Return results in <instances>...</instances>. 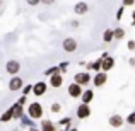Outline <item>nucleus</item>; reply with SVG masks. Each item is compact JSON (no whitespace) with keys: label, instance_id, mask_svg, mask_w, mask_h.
<instances>
[{"label":"nucleus","instance_id":"bb28decb","mask_svg":"<svg viewBox=\"0 0 135 131\" xmlns=\"http://www.w3.org/2000/svg\"><path fill=\"white\" fill-rule=\"evenodd\" d=\"M69 65H70L69 61H62V63H60V65H58V70H60V73L67 72V68H69Z\"/></svg>","mask_w":135,"mask_h":131},{"label":"nucleus","instance_id":"20e7f679","mask_svg":"<svg viewBox=\"0 0 135 131\" xmlns=\"http://www.w3.org/2000/svg\"><path fill=\"white\" fill-rule=\"evenodd\" d=\"M22 87H24V80L21 78L19 75H17V77H12V78L9 80V90H10V92L22 90Z\"/></svg>","mask_w":135,"mask_h":131},{"label":"nucleus","instance_id":"4c0bfd02","mask_svg":"<svg viewBox=\"0 0 135 131\" xmlns=\"http://www.w3.org/2000/svg\"><path fill=\"white\" fill-rule=\"evenodd\" d=\"M60 131H69V129H60Z\"/></svg>","mask_w":135,"mask_h":131},{"label":"nucleus","instance_id":"4468645a","mask_svg":"<svg viewBox=\"0 0 135 131\" xmlns=\"http://www.w3.org/2000/svg\"><path fill=\"white\" fill-rule=\"evenodd\" d=\"M92 99H94V92H92L91 88L84 90V92H82V95H80V101H82V104H86V106H89V104H91Z\"/></svg>","mask_w":135,"mask_h":131},{"label":"nucleus","instance_id":"2f4dec72","mask_svg":"<svg viewBox=\"0 0 135 131\" xmlns=\"http://www.w3.org/2000/svg\"><path fill=\"white\" fill-rule=\"evenodd\" d=\"M40 0H29V2H27V5H31V7H36V5H40Z\"/></svg>","mask_w":135,"mask_h":131},{"label":"nucleus","instance_id":"dca6fc26","mask_svg":"<svg viewBox=\"0 0 135 131\" xmlns=\"http://www.w3.org/2000/svg\"><path fill=\"white\" fill-rule=\"evenodd\" d=\"M12 119H14V109H12V106H10L5 112H2L0 121H2V123H9V121H12Z\"/></svg>","mask_w":135,"mask_h":131},{"label":"nucleus","instance_id":"1a4fd4ad","mask_svg":"<svg viewBox=\"0 0 135 131\" xmlns=\"http://www.w3.org/2000/svg\"><path fill=\"white\" fill-rule=\"evenodd\" d=\"M101 60H103V63H101V72L108 73L109 70L115 66V58H113V56H106V58H101Z\"/></svg>","mask_w":135,"mask_h":131},{"label":"nucleus","instance_id":"c9c22d12","mask_svg":"<svg viewBox=\"0 0 135 131\" xmlns=\"http://www.w3.org/2000/svg\"><path fill=\"white\" fill-rule=\"evenodd\" d=\"M69 131H79V129H77V128H70Z\"/></svg>","mask_w":135,"mask_h":131},{"label":"nucleus","instance_id":"9b49d317","mask_svg":"<svg viewBox=\"0 0 135 131\" xmlns=\"http://www.w3.org/2000/svg\"><path fill=\"white\" fill-rule=\"evenodd\" d=\"M91 116V107L86 104H80L79 107H77V118L79 119H87Z\"/></svg>","mask_w":135,"mask_h":131},{"label":"nucleus","instance_id":"7ed1b4c3","mask_svg":"<svg viewBox=\"0 0 135 131\" xmlns=\"http://www.w3.org/2000/svg\"><path fill=\"white\" fill-rule=\"evenodd\" d=\"M19 70H21V63L17 61V60H9V61L5 63V72L9 73V75H12V77H17Z\"/></svg>","mask_w":135,"mask_h":131},{"label":"nucleus","instance_id":"b1692460","mask_svg":"<svg viewBox=\"0 0 135 131\" xmlns=\"http://www.w3.org/2000/svg\"><path fill=\"white\" fill-rule=\"evenodd\" d=\"M125 123H128L130 126H135V111H132L128 116H127V119H125Z\"/></svg>","mask_w":135,"mask_h":131},{"label":"nucleus","instance_id":"f3484780","mask_svg":"<svg viewBox=\"0 0 135 131\" xmlns=\"http://www.w3.org/2000/svg\"><path fill=\"white\" fill-rule=\"evenodd\" d=\"M12 109H14V119H21L26 112H24V107L22 106H19L16 102V104H12Z\"/></svg>","mask_w":135,"mask_h":131},{"label":"nucleus","instance_id":"9d476101","mask_svg":"<svg viewBox=\"0 0 135 131\" xmlns=\"http://www.w3.org/2000/svg\"><path fill=\"white\" fill-rule=\"evenodd\" d=\"M108 123H109V126H111V128H122L123 123H125V119H123L120 114H113V116H109Z\"/></svg>","mask_w":135,"mask_h":131},{"label":"nucleus","instance_id":"423d86ee","mask_svg":"<svg viewBox=\"0 0 135 131\" xmlns=\"http://www.w3.org/2000/svg\"><path fill=\"white\" fill-rule=\"evenodd\" d=\"M62 48H63V51H67V53H74L77 49V41L74 39V38H65L63 43H62Z\"/></svg>","mask_w":135,"mask_h":131},{"label":"nucleus","instance_id":"aec40b11","mask_svg":"<svg viewBox=\"0 0 135 131\" xmlns=\"http://www.w3.org/2000/svg\"><path fill=\"white\" fill-rule=\"evenodd\" d=\"M113 39H115V36H113V29H106L104 33H103V41H104V43H111Z\"/></svg>","mask_w":135,"mask_h":131},{"label":"nucleus","instance_id":"f257e3e1","mask_svg":"<svg viewBox=\"0 0 135 131\" xmlns=\"http://www.w3.org/2000/svg\"><path fill=\"white\" fill-rule=\"evenodd\" d=\"M26 114L29 116L31 119H41L43 118V106L40 102H31L26 109Z\"/></svg>","mask_w":135,"mask_h":131},{"label":"nucleus","instance_id":"ddd939ff","mask_svg":"<svg viewBox=\"0 0 135 131\" xmlns=\"http://www.w3.org/2000/svg\"><path fill=\"white\" fill-rule=\"evenodd\" d=\"M50 85H51L53 88H60L63 85V77L62 73H55V75L50 77Z\"/></svg>","mask_w":135,"mask_h":131},{"label":"nucleus","instance_id":"6ab92c4d","mask_svg":"<svg viewBox=\"0 0 135 131\" xmlns=\"http://www.w3.org/2000/svg\"><path fill=\"white\" fill-rule=\"evenodd\" d=\"M58 124L63 126V129H70V128H72V126H70V124H72V118H70V116H65V118H62L58 121Z\"/></svg>","mask_w":135,"mask_h":131},{"label":"nucleus","instance_id":"f03ea898","mask_svg":"<svg viewBox=\"0 0 135 131\" xmlns=\"http://www.w3.org/2000/svg\"><path fill=\"white\" fill-rule=\"evenodd\" d=\"M92 80V77H91V73L89 72H79V73H75L74 75V83H77V85H87Z\"/></svg>","mask_w":135,"mask_h":131},{"label":"nucleus","instance_id":"f8f14e48","mask_svg":"<svg viewBox=\"0 0 135 131\" xmlns=\"http://www.w3.org/2000/svg\"><path fill=\"white\" fill-rule=\"evenodd\" d=\"M74 12L77 14V15H84V14L89 12V3L87 2H77L75 7H74Z\"/></svg>","mask_w":135,"mask_h":131},{"label":"nucleus","instance_id":"c85d7f7f","mask_svg":"<svg viewBox=\"0 0 135 131\" xmlns=\"http://www.w3.org/2000/svg\"><path fill=\"white\" fill-rule=\"evenodd\" d=\"M26 101H27V97L21 95V97H19V101H17V104H19V106H26Z\"/></svg>","mask_w":135,"mask_h":131},{"label":"nucleus","instance_id":"393cba45","mask_svg":"<svg viewBox=\"0 0 135 131\" xmlns=\"http://www.w3.org/2000/svg\"><path fill=\"white\" fill-rule=\"evenodd\" d=\"M50 111H51L53 114H58V112L62 111V106H60L58 102H53V104H51V109H50Z\"/></svg>","mask_w":135,"mask_h":131},{"label":"nucleus","instance_id":"0eeeda50","mask_svg":"<svg viewBox=\"0 0 135 131\" xmlns=\"http://www.w3.org/2000/svg\"><path fill=\"white\" fill-rule=\"evenodd\" d=\"M67 92H69V95H70V97H72V99H80V95H82V87H80V85H77V83H70V85H69V88H67Z\"/></svg>","mask_w":135,"mask_h":131},{"label":"nucleus","instance_id":"5701e85b","mask_svg":"<svg viewBox=\"0 0 135 131\" xmlns=\"http://www.w3.org/2000/svg\"><path fill=\"white\" fill-rule=\"evenodd\" d=\"M55 73H60L58 65H56V66H51V68H48V70H45V77H51V75H55Z\"/></svg>","mask_w":135,"mask_h":131},{"label":"nucleus","instance_id":"7c9ffc66","mask_svg":"<svg viewBox=\"0 0 135 131\" xmlns=\"http://www.w3.org/2000/svg\"><path fill=\"white\" fill-rule=\"evenodd\" d=\"M133 0H123V2H122V7H128V5H133Z\"/></svg>","mask_w":135,"mask_h":131},{"label":"nucleus","instance_id":"c756f323","mask_svg":"<svg viewBox=\"0 0 135 131\" xmlns=\"http://www.w3.org/2000/svg\"><path fill=\"white\" fill-rule=\"evenodd\" d=\"M127 48H128L130 51H133V49H135V41H132V39H130L128 43H127Z\"/></svg>","mask_w":135,"mask_h":131},{"label":"nucleus","instance_id":"58836bf2","mask_svg":"<svg viewBox=\"0 0 135 131\" xmlns=\"http://www.w3.org/2000/svg\"><path fill=\"white\" fill-rule=\"evenodd\" d=\"M0 7H2V2H0Z\"/></svg>","mask_w":135,"mask_h":131},{"label":"nucleus","instance_id":"473e14b6","mask_svg":"<svg viewBox=\"0 0 135 131\" xmlns=\"http://www.w3.org/2000/svg\"><path fill=\"white\" fill-rule=\"evenodd\" d=\"M128 63H130L132 66H135V58H130V60H128Z\"/></svg>","mask_w":135,"mask_h":131},{"label":"nucleus","instance_id":"39448f33","mask_svg":"<svg viewBox=\"0 0 135 131\" xmlns=\"http://www.w3.org/2000/svg\"><path fill=\"white\" fill-rule=\"evenodd\" d=\"M46 88H48V83H46L45 80H40V82H36L33 85V94L36 95V97H41L43 94H46Z\"/></svg>","mask_w":135,"mask_h":131},{"label":"nucleus","instance_id":"e433bc0d","mask_svg":"<svg viewBox=\"0 0 135 131\" xmlns=\"http://www.w3.org/2000/svg\"><path fill=\"white\" fill-rule=\"evenodd\" d=\"M29 129H31V131H38V129H36V128H29Z\"/></svg>","mask_w":135,"mask_h":131},{"label":"nucleus","instance_id":"412c9836","mask_svg":"<svg viewBox=\"0 0 135 131\" xmlns=\"http://www.w3.org/2000/svg\"><path fill=\"white\" fill-rule=\"evenodd\" d=\"M19 121H21V124H22V126H29V128H34V123L31 121V118H29L27 114H24L22 118L19 119Z\"/></svg>","mask_w":135,"mask_h":131},{"label":"nucleus","instance_id":"6e6552de","mask_svg":"<svg viewBox=\"0 0 135 131\" xmlns=\"http://www.w3.org/2000/svg\"><path fill=\"white\" fill-rule=\"evenodd\" d=\"M106 80H108V73L99 72V73H96V75L92 77V85L94 87H103L106 83Z\"/></svg>","mask_w":135,"mask_h":131},{"label":"nucleus","instance_id":"a211bd4d","mask_svg":"<svg viewBox=\"0 0 135 131\" xmlns=\"http://www.w3.org/2000/svg\"><path fill=\"white\" fill-rule=\"evenodd\" d=\"M101 63H103L101 58L96 60V61H92V63H89V65H87V70H92V72L99 73V72H101Z\"/></svg>","mask_w":135,"mask_h":131},{"label":"nucleus","instance_id":"a878e982","mask_svg":"<svg viewBox=\"0 0 135 131\" xmlns=\"http://www.w3.org/2000/svg\"><path fill=\"white\" fill-rule=\"evenodd\" d=\"M31 92H33V85H31V83H29V85H24V87H22V95H24V97H27Z\"/></svg>","mask_w":135,"mask_h":131},{"label":"nucleus","instance_id":"f704fd0d","mask_svg":"<svg viewBox=\"0 0 135 131\" xmlns=\"http://www.w3.org/2000/svg\"><path fill=\"white\" fill-rule=\"evenodd\" d=\"M132 24L135 26V12H133V19H132Z\"/></svg>","mask_w":135,"mask_h":131},{"label":"nucleus","instance_id":"2eb2a0df","mask_svg":"<svg viewBox=\"0 0 135 131\" xmlns=\"http://www.w3.org/2000/svg\"><path fill=\"white\" fill-rule=\"evenodd\" d=\"M40 128H41V131H56V126L53 124V121H50V119H43Z\"/></svg>","mask_w":135,"mask_h":131},{"label":"nucleus","instance_id":"4be33fe9","mask_svg":"<svg viewBox=\"0 0 135 131\" xmlns=\"http://www.w3.org/2000/svg\"><path fill=\"white\" fill-rule=\"evenodd\" d=\"M113 36H115V39H123V38H125V31H123V27H116V29H113Z\"/></svg>","mask_w":135,"mask_h":131},{"label":"nucleus","instance_id":"72a5a7b5","mask_svg":"<svg viewBox=\"0 0 135 131\" xmlns=\"http://www.w3.org/2000/svg\"><path fill=\"white\" fill-rule=\"evenodd\" d=\"M72 27H79V22H77V20H72Z\"/></svg>","mask_w":135,"mask_h":131},{"label":"nucleus","instance_id":"cd10ccee","mask_svg":"<svg viewBox=\"0 0 135 131\" xmlns=\"http://www.w3.org/2000/svg\"><path fill=\"white\" fill-rule=\"evenodd\" d=\"M122 17H123V7H120L116 12V20H122Z\"/></svg>","mask_w":135,"mask_h":131},{"label":"nucleus","instance_id":"ea45409f","mask_svg":"<svg viewBox=\"0 0 135 131\" xmlns=\"http://www.w3.org/2000/svg\"><path fill=\"white\" fill-rule=\"evenodd\" d=\"M0 131H2V129H0Z\"/></svg>","mask_w":135,"mask_h":131}]
</instances>
